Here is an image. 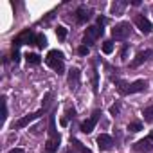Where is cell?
Wrapping results in <instances>:
<instances>
[{
    "instance_id": "2e32d148",
    "label": "cell",
    "mask_w": 153,
    "mask_h": 153,
    "mask_svg": "<svg viewBox=\"0 0 153 153\" xmlns=\"http://www.w3.org/2000/svg\"><path fill=\"white\" fill-rule=\"evenodd\" d=\"M25 59H27V63H29V65H40V61H42V58H40L38 54H34V52L25 54Z\"/></svg>"
},
{
    "instance_id": "9c48e42d",
    "label": "cell",
    "mask_w": 153,
    "mask_h": 153,
    "mask_svg": "<svg viewBox=\"0 0 153 153\" xmlns=\"http://www.w3.org/2000/svg\"><path fill=\"white\" fill-rule=\"evenodd\" d=\"M151 142H153V140H151L149 137L140 139V140H137V142L133 144V149L139 151V153H149V151L153 149V144H151Z\"/></svg>"
},
{
    "instance_id": "7402d4cb",
    "label": "cell",
    "mask_w": 153,
    "mask_h": 153,
    "mask_svg": "<svg viewBox=\"0 0 153 153\" xmlns=\"http://www.w3.org/2000/svg\"><path fill=\"white\" fill-rule=\"evenodd\" d=\"M51 99H52V94H51V92H47V94H45V97H43V101H42V105H43V108H45V110L49 108Z\"/></svg>"
},
{
    "instance_id": "30bf717a",
    "label": "cell",
    "mask_w": 153,
    "mask_h": 153,
    "mask_svg": "<svg viewBox=\"0 0 153 153\" xmlns=\"http://www.w3.org/2000/svg\"><path fill=\"white\" fill-rule=\"evenodd\" d=\"M96 142H97V148H99L101 151H108V149H112V146H114V139H112L110 135H106V133H101Z\"/></svg>"
},
{
    "instance_id": "4dcf8cb0",
    "label": "cell",
    "mask_w": 153,
    "mask_h": 153,
    "mask_svg": "<svg viewBox=\"0 0 153 153\" xmlns=\"http://www.w3.org/2000/svg\"><path fill=\"white\" fill-rule=\"evenodd\" d=\"M149 139H151V140H153V130H151V133H149Z\"/></svg>"
},
{
    "instance_id": "8fae6325",
    "label": "cell",
    "mask_w": 153,
    "mask_h": 153,
    "mask_svg": "<svg viewBox=\"0 0 153 153\" xmlns=\"http://www.w3.org/2000/svg\"><path fill=\"white\" fill-rule=\"evenodd\" d=\"M90 16H92V9L87 6H79L76 9V20H78V24H85Z\"/></svg>"
},
{
    "instance_id": "1f68e13d",
    "label": "cell",
    "mask_w": 153,
    "mask_h": 153,
    "mask_svg": "<svg viewBox=\"0 0 153 153\" xmlns=\"http://www.w3.org/2000/svg\"><path fill=\"white\" fill-rule=\"evenodd\" d=\"M67 153H72V151H70V149H68V151H67Z\"/></svg>"
},
{
    "instance_id": "5b68a950",
    "label": "cell",
    "mask_w": 153,
    "mask_h": 153,
    "mask_svg": "<svg viewBox=\"0 0 153 153\" xmlns=\"http://www.w3.org/2000/svg\"><path fill=\"white\" fill-rule=\"evenodd\" d=\"M133 22H135V25L139 27V31L142 33V34H149L151 33V22L146 18V16H142V15H137L135 18H133Z\"/></svg>"
},
{
    "instance_id": "44dd1931",
    "label": "cell",
    "mask_w": 153,
    "mask_h": 153,
    "mask_svg": "<svg viewBox=\"0 0 153 153\" xmlns=\"http://www.w3.org/2000/svg\"><path fill=\"white\" fill-rule=\"evenodd\" d=\"M36 45H38L40 49H43V47L47 45V40H45L43 34H36Z\"/></svg>"
},
{
    "instance_id": "d6986e66",
    "label": "cell",
    "mask_w": 153,
    "mask_h": 153,
    "mask_svg": "<svg viewBox=\"0 0 153 153\" xmlns=\"http://www.w3.org/2000/svg\"><path fill=\"white\" fill-rule=\"evenodd\" d=\"M103 52H105V54H112V52H114V42L106 40V42L103 43Z\"/></svg>"
},
{
    "instance_id": "9a60e30c",
    "label": "cell",
    "mask_w": 153,
    "mask_h": 153,
    "mask_svg": "<svg viewBox=\"0 0 153 153\" xmlns=\"http://www.w3.org/2000/svg\"><path fill=\"white\" fill-rule=\"evenodd\" d=\"M70 144L76 148V149H78V151H81V153H92L90 151V148H87L81 140H78V139H70Z\"/></svg>"
},
{
    "instance_id": "e0dca14e",
    "label": "cell",
    "mask_w": 153,
    "mask_h": 153,
    "mask_svg": "<svg viewBox=\"0 0 153 153\" xmlns=\"http://www.w3.org/2000/svg\"><path fill=\"white\" fill-rule=\"evenodd\" d=\"M142 115H144V121H148V123H153V105H151V106H148V108H144Z\"/></svg>"
},
{
    "instance_id": "f546056e",
    "label": "cell",
    "mask_w": 153,
    "mask_h": 153,
    "mask_svg": "<svg viewBox=\"0 0 153 153\" xmlns=\"http://www.w3.org/2000/svg\"><path fill=\"white\" fill-rule=\"evenodd\" d=\"M9 153H25V151H24L22 148H13V149H11Z\"/></svg>"
},
{
    "instance_id": "83f0119b",
    "label": "cell",
    "mask_w": 153,
    "mask_h": 153,
    "mask_svg": "<svg viewBox=\"0 0 153 153\" xmlns=\"http://www.w3.org/2000/svg\"><path fill=\"white\" fill-rule=\"evenodd\" d=\"M76 117V110L74 108H68L67 110V119H74Z\"/></svg>"
},
{
    "instance_id": "d4e9b609",
    "label": "cell",
    "mask_w": 153,
    "mask_h": 153,
    "mask_svg": "<svg viewBox=\"0 0 153 153\" xmlns=\"http://www.w3.org/2000/svg\"><path fill=\"white\" fill-rule=\"evenodd\" d=\"M92 81H94V92H97V72H92Z\"/></svg>"
},
{
    "instance_id": "277c9868",
    "label": "cell",
    "mask_w": 153,
    "mask_h": 153,
    "mask_svg": "<svg viewBox=\"0 0 153 153\" xmlns=\"http://www.w3.org/2000/svg\"><path fill=\"white\" fill-rule=\"evenodd\" d=\"M99 117H101V112H99V110H96V112L87 119V121H83V123H81V131H83V133H92V130L96 128V124H97Z\"/></svg>"
},
{
    "instance_id": "3957f363",
    "label": "cell",
    "mask_w": 153,
    "mask_h": 153,
    "mask_svg": "<svg viewBox=\"0 0 153 153\" xmlns=\"http://www.w3.org/2000/svg\"><path fill=\"white\" fill-rule=\"evenodd\" d=\"M101 34H103V29H101V27H97V25H90V27H87V31H85L83 43H85L87 47H90V45L94 43V40H97Z\"/></svg>"
},
{
    "instance_id": "8992f818",
    "label": "cell",
    "mask_w": 153,
    "mask_h": 153,
    "mask_svg": "<svg viewBox=\"0 0 153 153\" xmlns=\"http://www.w3.org/2000/svg\"><path fill=\"white\" fill-rule=\"evenodd\" d=\"M47 110L45 108H42V110H38V112H34V114H29V115H25V117H22V119H18L16 121V124H15V128H25L29 123H33L34 119H38V117H42L43 114H45Z\"/></svg>"
},
{
    "instance_id": "603a6c76",
    "label": "cell",
    "mask_w": 153,
    "mask_h": 153,
    "mask_svg": "<svg viewBox=\"0 0 153 153\" xmlns=\"http://www.w3.org/2000/svg\"><path fill=\"white\" fill-rule=\"evenodd\" d=\"M7 119V105H6V97H2V123H6Z\"/></svg>"
},
{
    "instance_id": "4fadbf2b",
    "label": "cell",
    "mask_w": 153,
    "mask_h": 153,
    "mask_svg": "<svg viewBox=\"0 0 153 153\" xmlns=\"http://www.w3.org/2000/svg\"><path fill=\"white\" fill-rule=\"evenodd\" d=\"M59 140H61V137L59 139H49L45 142V153H56L59 148Z\"/></svg>"
},
{
    "instance_id": "4316f807",
    "label": "cell",
    "mask_w": 153,
    "mask_h": 153,
    "mask_svg": "<svg viewBox=\"0 0 153 153\" xmlns=\"http://www.w3.org/2000/svg\"><path fill=\"white\" fill-rule=\"evenodd\" d=\"M78 52H79L81 56H87V54H88V47H87V45H81V47L78 49Z\"/></svg>"
},
{
    "instance_id": "484cf974",
    "label": "cell",
    "mask_w": 153,
    "mask_h": 153,
    "mask_svg": "<svg viewBox=\"0 0 153 153\" xmlns=\"http://www.w3.org/2000/svg\"><path fill=\"white\" fill-rule=\"evenodd\" d=\"M106 22H108V20H106L105 16H97V27H101V29H103V25H105Z\"/></svg>"
},
{
    "instance_id": "f1b7e54d",
    "label": "cell",
    "mask_w": 153,
    "mask_h": 153,
    "mask_svg": "<svg viewBox=\"0 0 153 153\" xmlns=\"http://www.w3.org/2000/svg\"><path fill=\"white\" fill-rule=\"evenodd\" d=\"M126 54H128V45H124V47H123V51H121V58H123V59H126Z\"/></svg>"
},
{
    "instance_id": "ac0fdd59",
    "label": "cell",
    "mask_w": 153,
    "mask_h": 153,
    "mask_svg": "<svg viewBox=\"0 0 153 153\" xmlns=\"http://www.w3.org/2000/svg\"><path fill=\"white\" fill-rule=\"evenodd\" d=\"M56 36H58L59 42H63V40L67 38V29H65L63 25H58V27H56Z\"/></svg>"
},
{
    "instance_id": "ffe728a7",
    "label": "cell",
    "mask_w": 153,
    "mask_h": 153,
    "mask_svg": "<svg viewBox=\"0 0 153 153\" xmlns=\"http://www.w3.org/2000/svg\"><path fill=\"white\" fill-rule=\"evenodd\" d=\"M140 130H142V124H140V123H137V121L128 124V131H133V133H135V131H140Z\"/></svg>"
},
{
    "instance_id": "6da1fadb",
    "label": "cell",
    "mask_w": 153,
    "mask_h": 153,
    "mask_svg": "<svg viewBox=\"0 0 153 153\" xmlns=\"http://www.w3.org/2000/svg\"><path fill=\"white\" fill-rule=\"evenodd\" d=\"M45 61H47V65H49L52 70H56L58 74H63L65 65H63V52H61V51H49Z\"/></svg>"
},
{
    "instance_id": "7a4b0ae2",
    "label": "cell",
    "mask_w": 153,
    "mask_h": 153,
    "mask_svg": "<svg viewBox=\"0 0 153 153\" xmlns=\"http://www.w3.org/2000/svg\"><path fill=\"white\" fill-rule=\"evenodd\" d=\"M131 33V25L128 22H121L112 29V38L114 40H126Z\"/></svg>"
},
{
    "instance_id": "5bb4252c",
    "label": "cell",
    "mask_w": 153,
    "mask_h": 153,
    "mask_svg": "<svg viewBox=\"0 0 153 153\" xmlns=\"http://www.w3.org/2000/svg\"><path fill=\"white\" fill-rule=\"evenodd\" d=\"M126 6H128V2H123V0H117V2H114V4H112L110 11H112V15H123V11L126 9Z\"/></svg>"
},
{
    "instance_id": "7c38bea8",
    "label": "cell",
    "mask_w": 153,
    "mask_h": 153,
    "mask_svg": "<svg viewBox=\"0 0 153 153\" xmlns=\"http://www.w3.org/2000/svg\"><path fill=\"white\" fill-rule=\"evenodd\" d=\"M146 88H148V81H144V79H137V81H133V83L130 85V90H128V94L144 92Z\"/></svg>"
},
{
    "instance_id": "ba28073f",
    "label": "cell",
    "mask_w": 153,
    "mask_h": 153,
    "mask_svg": "<svg viewBox=\"0 0 153 153\" xmlns=\"http://www.w3.org/2000/svg\"><path fill=\"white\" fill-rule=\"evenodd\" d=\"M79 78H81V72H79V68H70L68 70V78H67V81H68V87L72 88V90H78V87H79Z\"/></svg>"
},
{
    "instance_id": "cb8c5ba5",
    "label": "cell",
    "mask_w": 153,
    "mask_h": 153,
    "mask_svg": "<svg viewBox=\"0 0 153 153\" xmlns=\"http://www.w3.org/2000/svg\"><path fill=\"white\" fill-rule=\"evenodd\" d=\"M119 112H121V103H115V105L110 106V114L112 115H119Z\"/></svg>"
},
{
    "instance_id": "52a82bcc",
    "label": "cell",
    "mask_w": 153,
    "mask_h": 153,
    "mask_svg": "<svg viewBox=\"0 0 153 153\" xmlns=\"http://www.w3.org/2000/svg\"><path fill=\"white\" fill-rule=\"evenodd\" d=\"M148 59H153V49H148V51H142V52H139L137 56H135V59L130 63V67H133V68H137V67H140L144 61H148Z\"/></svg>"
}]
</instances>
